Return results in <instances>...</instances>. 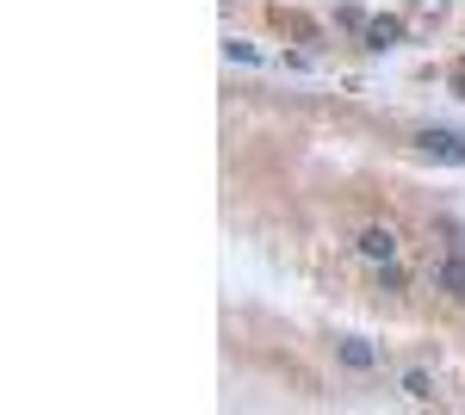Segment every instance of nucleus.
I'll list each match as a JSON object with an SVG mask.
<instances>
[{"mask_svg": "<svg viewBox=\"0 0 465 415\" xmlns=\"http://www.w3.org/2000/svg\"><path fill=\"white\" fill-rule=\"evenodd\" d=\"M416 149L434 162H453V168L465 162V137H453V131H416Z\"/></svg>", "mask_w": 465, "mask_h": 415, "instance_id": "f257e3e1", "label": "nucleus"}, {"mask_svg": "<svg viewBox=\"0 0 465 415\" xmlns=\"http://www.w3.org/2000/svg\"><path fill=\"white\" fill-rule=\"evenodd\" d=\"M360 254H366V261H391L397 254V230L391 223H372V230L360 236Z\"/></svg>", "mask_w": 465, "mask_h": 415, "instance_id": "f03ea898", "label": "nucleus"}, {"mask_svg": "<svg viewBox=\"0 0 465 415\" xmlns=\"http://www.w3.org/2000/svg\"><path fill=\"white\" fill-rule=\"evenodd\" d=\"M366 50H391L397 37H403V19H391V13H379V19H366Z\"/></svg>", "mask_w": 465, "mask_h": 415, "instance_id": "7ed1b4c3", "label": "nucleus"}, {"mask_svg": "<svg viewBox=\"0 0 465 415\" xmlns=\"http://www.w3.org/2000/svg\"><path fill=\"white\" fill-rule=\"evenodd\" d=\"M434 291H447V298H465V254H447V261L434 267Z\"/></svg>", "mask_w": 465, "mask_h": 415, "instance_id": "20e7f679", "label": "nucleus"}, {"mask_svg": "<svg viewBox=\"0 0 465 415\" xmlns=\"http://www.w3.org/2000/svg\"><path fill=\"white\" fill-rule=\"evenodd\" d=\"M341 366L366 372V366H372V347H366V341H341Z\"/></svg>", "mask_w": 465, "mask_h": 415, "instance_id": "39448f33", "label": "nucleus"}, {"mask_svg": "<svg viewBox=\"0 0 465 415\" xmlns=\"http://www.w3.org/2000/svg\"><path fill=\"white\" fill-rule=\"evenodd\" d=\"M403 390H410V397H416V403H429V397H434L429 372H403Z\"/></svg>", "mask_w": 465, "mask_h": 415, "instance_id": "423d86ee", "label": "nucleus"}, {"mask_svg": "<svg viewBox=\"0 0 465 415\" xmlns=\"http://www.w3.org/2000/svg\"><path fill=\"white\" fill-rule=\"evenodd\" d=\"M335 19H341V25H348V32H366V13H360V6H341V13H335Z\"/></svg>", "mask_w": 465, "mask_h": 415, "instance_id": "0eeeda50", "label": "nucleus"}, {"mask_svg": "<svg viewBox=\"0 0 465 415\" xmlns=\"http://www.w3.org/2000/svg\"><path fill=\"white\" fill-rule=\"evenodd\" d=\"M416 6H429V13H440V6H447V0H416Z\"/></svg>", "mask_w": 465, "mask_h": 415, "instance_id": "6e6552de", "label": "nucleus"}]
</instances>
